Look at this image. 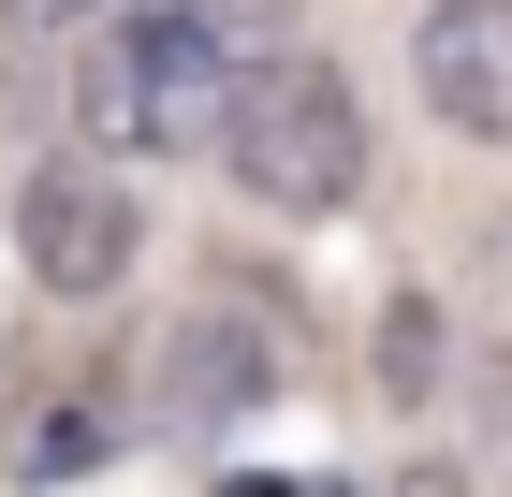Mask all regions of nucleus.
<instances>
[{
	"label": "nucleus",
	"instance_id": "20e7f679",
	"mask_svg": "<svg viewBox=\"0 0 512 497\" xmlns=\"http://www.w3.org/2000/svg\"><path fill=\"white\" fill-rule=\"evenodd\" d=\"M410 88L439 132L512 147V0H425L410 15Z\"/></svg>",
	"mask_w": 512,
	"mask_h": 497
},
{
	"label": "nucleus",
	"instance_id": "7ed1b4c3",
	"mask_svg": "<svg viewBox=\"0 0 512 497\" xmlns=\"http://www.w3.org/2000/svg\"><path fill=\"white\" fill-rule=\"evenodd\" d=\"M15 249H30L44 293H118L132 264H147V205H132L118 161H30L15 176Z\"/></svg>",
	"mask_w": 512,
	"mask_h": 497
},
{
	"label": "nucleus",
	"instance_id": "f257e3e1",
	"mask_svg": "<svg viewBox=\"0 0 512 497\" xmlns=\"http://www.w3.org/2000/svg\"><path fill=\"white\" fill-rule=\"evenodd\" d=\"M220 161H235V191L278 205V220H337V205L366 191V103H352V74L308 59V44L249 59L235 103H220Z\"/></svg>",
	"mask_w": 512,
	"mask_h": 497
},
{
	"label": "nucleus",
	"instance_id": "9d476101",
	"mask_svg": "<svg viewBox=\"0 0 512 497\" xmlns=\"http://www.w3.org/2000/svg\"><path fill=\"white\" fill-rule=\"evenodd\" d=\"M395 497H469V483H454V468H410V483H395Z\"/></svg>",
	"mask_w": 512,
	"mask_h": 497
},
{
	"label": "nucleus",
	"instance_id": "423d86ee",
	"mask_svg": "<svg viewBox=\"0 0 512 497\" xmlns=\"http://www.w3.org/2000/svg\"><path fill=\"white\" fill-rule=\"evenodd\" d=\"M161 15H191V30L220 44V59H235V74H249V59H278V44H293V0H161Z\"/></svg>",
	"mask_w": 512,
	"mask_h": 497
},
{
	"label": "nucleus",
	"instance_id": "0eeeda50",
	"mask_svg": "<svg viewBox=\"0 0 512 497\" xmlns=\"http://www.w3.org/2000/svg\"><path fill=\"white\" fill-rule=\"evenodd\" d=\"M469 439L512 468V351H469Z\"/></svg>",
	"mask_w": 512,
	"mask_h": 497
},
{
	"label": "nucleus",
	"instance_id": "1a4fd4ad",
	"mask_svg": "<svg viewBox=\"0 0 512 497\" xmlns=\"http://www.w3.org/2000/svg\"><path fill=\"white\" fill-rule=\"evenodd\" d=\"M88 15H118V0H0V30H88Z\"/></svg>",
	"mask_w": 512,
	"mask_h": 497
},
{
	"label": "nucleus",
	"instance_id": "f03ea898",
	"mask_svg": "<svg viewBox=\"0 0 512 497\" xmlns=\"http://www.w3.org/2000/svg\"><path fill=\"white\" fill-rule=\"evenodd\" d=\"M220 103H235V59L191 15H103V44L74 74L88 161H191V147H220Z\"/></svg>",
	"mask_w": 512,
	"mask_h": 497
},
{
	"label": "nucleus",
	"instance_id": "6e6552de",
	"mask_svg": "<svg viewBox=\"0 0 512 497\" xmlns=\"http://www.w3.org/2000/svg\"><path fill=\"white\" fill-rule=\"evenodd\" d=\"M30 468H44V483H74V468H103V424H88V410H59V424L30 439Z\"/></svg>",
	"mask_w": 512,
	"mask_h": 497
},
{
	"label": "nucleus",
	"instance_id": "39448f33",
	"mask_svg": "<svg viewBox=\"0 0 512 497\" xmlns=\"http://www.w3.org/2000/svg\"><path fill=\"white\" fill-rule=\"evenodd\" d=\"M278 395V337H264V307H191L176 322V351H161V410L176 424H235Z\"/></svg>",
	"mask_w": 512,
	"mask_h": 497
}]
</instances>
